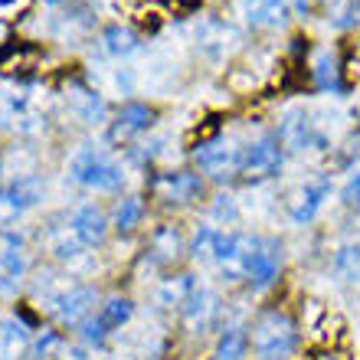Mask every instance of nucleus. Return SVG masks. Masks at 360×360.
Instances as JSON below:
<instances>
[{
	"label": "nucleus",
	"mask_w": 360,
	"mask_h": 360,
	"mask_svg": "<svg viewBox=\"0 0 360 360\" xmlns=\"http://www.w3.org/2000/svg\"><path fill=\"white\" fill-rule=\"evenodd\" d=\"M37 360H39V357H37ZM43 360H46V357H43Z\"/></svg>",
	"instance_id": "obj_40"
},
{
	"label": "nucleus",
	"mask_w": 360,
	"mask_h": 360,
	"mask_svg": "<svg viewBox=\"0 0 360 360\" xmlns=\"http://www.w3.org/2000/svg\"><path fill=\"white\" fill-rule=\"evenodd\" d=\"M278 269H282V243L272 236H259L256 256L249 266V282L256 288H269L278 278Z\"/></svg>",
	"instance_id": "obj_19"
},
{
	"label": "nucleus",
	"mask_w": 360,
	"mask_h": 360,
	"mask_svg": "<svg viewBox=\"0 0 360 360\" xmlns=\"http://www.w3.org/2000/svg\"><path fill=\"white\" fill-rule=\"evenodd\" d=\"M30 269V259L23 252V236L13 229H0V288L17 285Z\"/></svg>",
	"instance_id": "obj_16"
},
{
	"label": "nucleus",
	"mask_w": 360,
	"mask_h": 360,
	"mask_svg": "<svg viewBox=\"0 0 360 360\" xmlns=\"http://www.w3.org/2000/svg\"><path fill=\"white\" fill-rule=\"evenodd\" d=\"M311 76H314V86L321 92H338L341 89V63L334 56L331 49H318L311 59Z\"/></svg>",
	"instance_id": "obj_28"
},
{
	"label": "nucleus",
	"mask_w": 360,
	"mask_h": 360,
	"mask_svg": "<svg viewBox=\"0 0 360 360\" xmlns=\"http://www.w3.org/2000/svg\"><path fill=\"white\" fill-rule=\"evenodd\" d=\"M46 249L53 252L56 259H63V262H69V259H79L82 252H86V243L79 239V233L72 226H69V219L66 213H59L56 219H49V226H46Z\"/></svg>",
	"instance_id": "obj_20"
},
{
	"label": "nucleus",
	"mask_w": 360,
	"mask_h": 360,
	"mask_svg": "<svg viewBox=\"0 0 360 360\" xmlns=\"http://www.w3.org/2000/svg\"><path fill=\"white\" fill-rule=\"evenodd\" d=\"M46 4H63V0H46Z\"/></svg>",
	"instance_id": "obj_39"
},
{
	"label": "nucleus",
	"mask_w": 360,
	"mask_h": 360,
	"mask_svg": "<svg viewBox=\"0 0 360 360\" xmlns=\"http://www.w3.org/2000/svg\"><path fill=\"white\" fill-rule=\"evenodd\" d=\"M239 10L252 30H282L292 17L288 0H239Z\"/></svg>",
	"instance_id": "obj_18"
},
{
	"label": "nucleus",
	"mask_w": 360,
	"mask_h": 360,
	"mask_svg": "<svg viewBox=\"0 0 360 360\" xmlns=\"http://www.w3.org/2000/svg\"><path fill=\"white\" fill-rule=\"evenodd\" d=\"M278 141L288 154H311L328 148V131H321V124L314 122L311 112L304 108H288L278 122Z\"/></svg>",
	"instance_id": "obj_3"
},
{
	"label": "nucleus",
	"mask_w": 360,
	"mask_h": 360,
	"mask_svg": "<svg viewBox=\"0 0 360 360\" xmlns=\"http://www.w3.org/2000/svg\"><path fill=\"white\" fill-rule=\"evenodd\" d=\"M239 161H243V148L233 141H203L197 144L193 151V164H197V174L200 177H210V180H229L239 174Z\"/></svg>",
	"instance_id": "obj_6"
},
{
	"label": "nucleus",
	"mask_w": 360,
	"mask_h": 360,
	"mask_svg": "<svg viewBox=\"0 0 360 360\" xmlns=\"http://www.w3.org/2000/svg\"><path fill=\"white\" fill-rule=\"evenodd\" d=\"M341 200L347 210L360 213V171H354L351 177H347V184H344V190H341Z\"/></svg>",
	"instance_id": "obj_34"
},
{
	"label": "nucleus",
	"mask_w": 360,
	"mask_h": 360,
	"mask_svg": "<svg viewBox=\"0 0 360 360\" xmlns=\"http://www.w3.org/2000/svg\"><path fill=\"white\" fill-rule=\"evenodd\" d=\"M98 4H105V7H118V4H124V0H98Z\"/></svg>",
	"instance_id": "obj_37"
},
{
	"label": "nucleus",
	"mask_w": 360,
	"mask_h": 360,
	"mask_svg": "<svg viewBox=\"0 0 360 360\" xmlns=\"http://www.w3.org/2000/svg\"><path fill=\"white\" fill-rule=\"evenodd\" d=\"M256 246H259V236L229 229L226 243H223V252H219V262H217L226 282H243V278H249V266H252Z\"/></svg>",
	"instance_id": "obj_11"
},
{
	"label": "nucleus",
	"mask_w": 360,
	"mask_h": 360,
	"mask_svg": "<svg viewBox=\"0 0 360 360\" xmlns=\"http://www.w3.org/2000/svg\"><path fill=\"white\" fill-rule=\"evenodd\" d=\"M43 193H46V184L39 174L0 184V226H7V223L23 217L27 210H33L43 200Z\"/></svg>",
	"instance_id": "obj_8"
},
{
	"label": "nucleus",
	"mask_w": 360,
	"mask_h": 360,
	"mask_svg": "<svg viewBox=\"0 0 360 360\" xmlns=\"http://www.w3.org/2000/svg\"><path fill=\"white\" fill-rule=\"evenodd\" d=\"M30 347H33V357H46V360H53V354L59 351V347H63V338H59L56 331H39L37 338H33V344H30Z\"/></svg>",
	"instance_id": "obj_32"
},
{
	"label": "nucleus",
	"mask_w": 360,
	"mask_h": 360,
	"mask_svg": "<svg viewBox=\"0 0 360 360\" xmlns=\"http://www.w3.org/2000/svg\"><path fill=\"white\" fill-rule=\"evenodd\" d=\"M249 351V331L243 324H226L217 338L213 360H243Z\"/></svg>",
	"instance_id": "obj_27"
},
{
	"label": "nucleus",
	"mask_w": 360,
	"mask_h": 360,
	"mask_svg": "<svg viewBox=\"0 0 360 360\" xmlns=\"http://www.w3.org/2000/svg\"><path fill=\"white\" fill-rule=\"evenodd\" d=\"M66 219L89 249L102 246L105 236H108V217H105V210L95 207V203H79V207H72L66 213Z\"/></svg>",
	"instance_id": "obj_17"
},
{
	"label": "nucleus",
	"mask_w": 360,
	"mask_h": 360,
	"mask_svg": "<svg viewBox=\"0 0 360 360\" xmlns=\"http://www.w3.org/2000/svg\"><path fill=\"white\" fill-rule=\"evenodd\" d=\"M180 249H184V236H180V229L171 226V223H164L151 233L148 239V259H151V266H171L177 262Z\"/></svg>",
	"instance_id": "obj_22"
},
{
	"label": "nucleus",
	"mask_w": 360,
	"mask_h": 360,
	"mask_svg": "<svg viewBox=\"0 0 360 360\" xmlns=\"http://www.w3.org/2000/svg\"><path fill=\"white\" fill-rule=\"evenodd\" d=\"M108 360H134V357H108Z\"/></svg>",
	"instance_id": "obj_38"
},
{
	"label": "nucleus",
	"mask_w": 360,
	"mask_h": 360,
	"mask_svg": "<svg viewBox=\"0 0 360 360\" xmlns=\"http://www.w3.org/2000/svg\"><path fill=\"white\" fill-rule=\"evenodd\" d=\"M203 177L193 171H171L154 177V193L164 203H174V207H187V203H197L203 197Z\"/></svg>",
	"instance_id": "obj_14"
},
{
	"label": "nucleus",
	"mask_w": 360,
	"mask_h": 360,
	"mask_svg": "<svg viewBox=\"0 0 360 360\" xmlns=\"http://www.w3.org/2000/svg\"><path fill=\"white\" fill-rule=\"evenodd\" d=\"M95 304V288L92 285H66L63 292L49 302V311L63 328H79L89 318Z\"/></svg>",
	"instance_id": "obj_13"
},
{
	"label": "nucleus",
	"mask_w": 360,
	"mask_h": 360,
	"mask_svg": "<svg viewBox=\"0 0 360 360\" xmlns=\"http://www.w3.org/2000/svg\"><path fill=\"white\" fill-rule=\"evenodd\" d=\"M10 46H13V27L7 20H0V53H7Z\"/></svg>",
	"instance_id": "obj_35"
},
{
	"label": "nucleus",
	"mask_w": 360,
	"mask_h": 360,
	"mask_svg": "<svg viewBox=\"0 0 360 360\" xmlns=\"http://www.w3.org/2000/svg\"><path fill=\"white\" fill-rule=\"evenodd\" d=\"M37 174V151L27 144H10L0 151V184L7 180H23Z\"/></svg>",
	"instance_id": "obj_21"
},
{
	"label": "nucleus",
	"mask_w": 360,
	"mask_h": 360,
	"mask_svg": "<svg viewBox=\"0 0 360 360\" xmlns=\"http://www.w3.org/2000/svg\"><path fill=\"white\" fill-rule=\"evenodd\" d=\"M154 118H158V112H154L148 102H124L122 108L115 112L112 122H108V141L112 144L134 141L138 134H144L151 128Z\"/></svg>",
	"instance_id": "obj_12"
},
{
	"label": "nucleus",
	"mask_w": 360,
	"mask_h": 360,
	"mask_svg": "<svg viewBox=\"0 0 360 360\" xmlns=\"http://www.w3.org/2000/svg\"><path fill=\"white\" fill-rule=\"evenodd\" d=\"M66 171L72 184H79L86 190H98V193H118L124 187V180H128L122 161L112 151H105L102 144H92V141L79 144L72 151Z\"/></svg>",
	"instance_id": "obj_1"
},
{
	"label": "nucleus",
	"mask_w": 360,
	"mask_h": 360,
	"mask_svg": "<svg viewBox=\"0 0 360 360\" xmlns=\"http://www.w3.org/2000/svg\"><path fill=\"white\" fill-rule=\"evenodd\" d=\"M138 46H141L138 33H134L131 27H124V23H112V27L102 30V53L105 56L124 59V56H131Z\"/></svg>",
	"instance_id": "obj_25"
},
{
	"label": "nucleus",
	"mask_w": 360,
	"mask_h": 360,
	"mask_svg": "<svg viewBox=\"0 0 360 360\" xmlns=\"http://www.w3.org/2000/svg\"><path fill=\"white\" fill-rule=\"evenodd\" d=\"M249 347L256 360H292L298 351V328L285 311H262L249 331Z\"/></svg>",
	"instance_id": "obj_2"
},
{
	"label": "nucleus",
	"mask_w": 360,
	"mask_h": 360,
	"mask_svg": "<svg viewBox=\"0 0 360 360\" xmlns=\"http://www.w3.org/2000/svg\"><path fill=\"white\" fill-rule=\"evenodd\" d=\"M131 314H134V304L128 302V298H122V295H112V298L98 308L95 318L89 314L86 321L79 324V334H82V341H86L89 347H95V344H102L112 331H122L124 324L131 321Z\"/></svg>",
	"instance_id": "obj_9"
},
{
	"label": "nucleus",
	"mask_w": 360,
	"mask_h": 360,
	"mask_svg": "<svg viewBox=\"0 0 360 360\" xmlns=\"http://www.w3.org/2000/svg\"><path fill=\"white\" fill-rule=\"evenodd\" d=\"M219 314H223V302H219L217 288L210 285H200L193 288V295L187 298V304L180 308V321H184V331L193 334V338H203L219 324Z\"/></svg>",
	"instance_id": "obj_7"
},
{
	"label": "nucleus",
	"mask_w": 360,
	"mask_h": 360,
	"mask_svg": "<svg viewBox=\"0 0 360 360\" xmlns=\"http://www.w3.org/2000/svg\"><path fill=\"white\" fill-rule=\"evenodd\" d=\"M30 331L17 314L0 318V360H20L30 351Z\"/></svg>",
	"instance_id": "obj_23"
},
{
	"label": "nucleus",
	"mask_w": 360,
	"mask_h": 360,
	"mask_svg": "<svg viewBox=\"0 0 360 360\" xmlns=\"http://www.w3.org/2000/svg\"><path fill=\"white\" fill-rule=\"evenodd\" d=\"M210 219L217 226H236L239 223V200L233 193H217L210 200Z\"/></svg>",
	"instance_id": "obj_31"
},
{
	"label": "nucleus",
	"mask_w": 360,
	"mask_h": 360,
	"mask_svg": "<svg viewBox=\"0 0 360 360\" xmlns=\"http://www.w3.org/2000/svg\"><path fill=\"white\" fill-rule=\"evenodd\" d=\"M328 197H331V180L328 177H318V180L302 184V187L292 193V200H288V217H292V223H298V226L311 223V219L321 213V207H324V200Z\"/></svg>",
	"instance_id": "obj_15"
},
{
	"label": "nucleus",
	"mask_w": 360,
	"mask_h": 360,
	"mask_svg": "<svg viewBox=\"0 0 360 360\" xmlns=\"http://www.w3.org/2000/svg\"><path fill=\"white\" fill-rule=\"evenodd\" d=\"M311 360H344L341 354H334V351H324V354H318V357H311Z\"/></svg>",
	"instance_id": "obj_36"
},
{
	"label": "nucleus",
	"mask_w": 360,
	"mask_h": 360,
	"mask_svg": "<svg viewBox=\"0 0 360 360\" xmlns=\"http://www.w3.org/2000/svg\"><path fill=\"white\" fill-rule=\"evenodd\" d=\"M223 233H226V229L213 226V223H203V226H197V233H193V239H190V256L197 259V262H213V266H217Z\"/></svg>",
	"instance_id": "obj_29"
},
{
	"label": "nucleus",
	"mask_w": 360,
	"mask_h": 360,
	"mask_svg": "<svg viewBox=\"0 0 360 360\" xmlns=\"http://www.w3.org/2000/svg\"><path fill=\"white\" fill-rule=\"evenodd\" d=\"M193 39H197V49L210 63H223V59L233 56V53L243 46L239 27L223 17H203L197 27H193Z\"/></svg>",
	"instance_id": "obj_5"
},
{
	"label": "nucleus",
	"mask_w": 360,
	"mask_h": 360,
	"mask_svg": "<svg viewBox=\"0 0 360 360\" xmlns=\"http://www.w3.org/2000/svg\"><path fill=\"white\" fill-rule=\"evenodd\" d=\"M193 288H197V278L193 275H171V278H164L161 285H158V292H154V302L161 304V308H167V311H174V308H184L187 304V298L193 295Z\"/></svg>",
	"instance_id": "obj_24"
},
{
	"label": "nucleus",
	"mask_w": 360,
	"mask_h": 360,
	"mask_svg": "<svg viewBox=\"0 0 360 360\" xmlns=\"http://www.w3.org/2000/svg\"><path fill=\"white\" fill-rule=\"evenodd\" d=\"M63 102H66L69 115L82 124H105L108 122V105H105L102 92L92 89L89 82L82 79H69L66 86H63Z\"/></svg>",
	"instance_id": "obj_10"
},
{
	"label": "nucleus",
	"mask_w": 360,
	"mask_h": 360,
	"mask_svg": "<svg viewBox=\"0 0 360 360\" xmlns=\"http://www.w3.org/2000/svg\"><path fill=\"white\" fill-rule=\"evenodd\" d=\"M141 217H144V197L131 193V197L118 200V207H115V213H112V226L118 229V233H128V229H134L141 223Z\"/></svg>",
	"instance_id": "obj_30"
},
{
	"label": "nucleus",
	"mask_w": 360,
	"mask_h": 360,
	"mask_svg": "<svg viewBox=\"0 0 360 360\" xmlns=\"http://www.w3.org/2000/svg\"><path fill=\"white\" fill-rule=\"evenodd\" d=\"M226 86L233 89L236 95H249L252 89L259 86V76L252 72V69H233V72H229V79H226Z\"/></svg>",
	"instance_id": "obj_33"
},
{
	"label": "nucleus",
	"mask_w": 360,
	"mask_h": 360,
	"mask_svg": "<svg viewBox=\"0 0 360 360\" xmlns=\"http://www.w3.org/2000/svg\"><path fill=\"white\" fill-rule=\"evenodd\" d=\"M331 272L341 285H360V243H344L334 249Z\"/></svg>",
	"instance_id": "obj_26"
},
{
	"label": "nucleus",
	"mask_w": 360,
	"mask_h": 360,
	"mask_svg": "<svg viewBox=\"0 0 360 360\" xmlns=\"http://www.w3.org/2000/svg\"><path fill=\"white\" fill-rule=\"evenodd\" d=\"M285 148L275 131H262L259 138L243 144V161H239V174L246 180H269L282 171Z\"/></svg>",
	"instance_id": "obj_4"
}]
</instances>
